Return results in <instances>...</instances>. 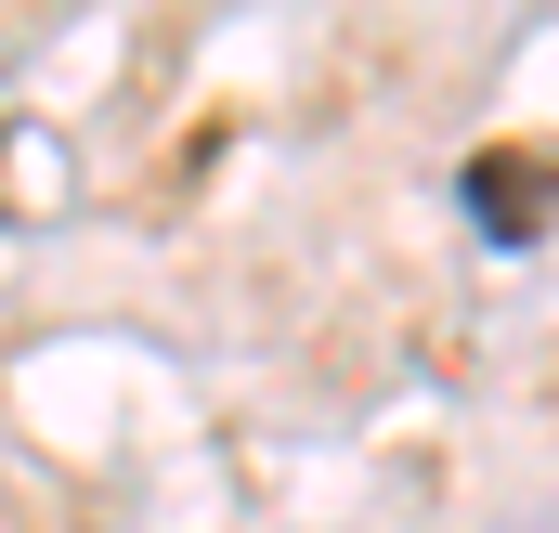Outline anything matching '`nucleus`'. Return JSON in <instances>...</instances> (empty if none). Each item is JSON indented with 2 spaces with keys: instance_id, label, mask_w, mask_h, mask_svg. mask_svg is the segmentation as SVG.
Instances as JSON below:
<instances>
[{
  "instance_id": "nucleus-1",
  "label": "nucleus",
  "mask_w": 559,
  "mask_h": 533,
  "mask_svg": "<svg viewBox=\"0 0 559 533\" xmlns=\"http://www.w3.org/2000/svg\"><path fill=\"white\" fill-rule=\"evenodd\" d=\"M455 209H468L481 248H534L559 222V156L547 143H481V156L455 169Z\"/></svg>"
}]
</instances>
